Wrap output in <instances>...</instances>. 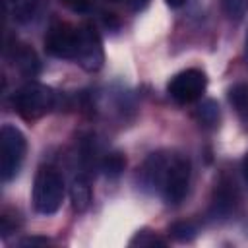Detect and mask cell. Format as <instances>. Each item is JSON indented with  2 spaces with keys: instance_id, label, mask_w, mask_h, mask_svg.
<instances>
[{
  "instance_id": "11",
  "label": "cell",
  "mask_w": 248,
  "mask_h": 248,
  "mask_svg": "<svg viewBox=\"0 0 248 248\" xmlns=\"http://www.w3.org/2000/svg\"><path fill=\"white\" fill-rule=\"evenodd\" d=\"M99 167H101V170H103L108 178H116V176H120L122 170L126 169V159H124L122 153H116V151H114V153L105 155Z\"/></svg>"
},
{
  "instance_id": "20",
  "label": "cell",
  "mask_w": 248,
  "mask_h": 248,
  "mask_svg": "<svg viewBox=\"0 0 248 248\" xmlns=\"http://www.w3.org/2000/svg\"><path fill=\"white\" fill-rule=\"evenodd\" d=\"M170 8H180V6H184L186 4V0H165Z\"/></svg>"
},
{
  "instance_id": "14",
  "label": "cell",
  "mask_w": 248,
  "mask_h": 248,
  "mask_svg": "<svg viewBox=\"0 0 248 248\" xmlns=\"http://www.w3.org/2000/svg\"><path fill=\"white\" fill-rule=\"evenodd\" d=\"M196 232H198V229H196V225L192 221H176V223H172L169 227V234L174 240H180V242L192 240L196 236Z\"/></svg>"
},
{
  "instance_id": "21",
  "label": "cell",
  "mask_w": 248,
  "mask_h": 248,
  "mask_svg": "<svg viewBox=\"0 0 248 248\" xmlns=\"http://www.w3.org/2000/svg\"><path fill=\"white\" fill-rule=\"evenodd\" d=\"M242 174H244V178H246V182H248V153H246V157L242 159Z\"/></svg>"
},
{
  "instance_id": "5",
  "label": "cell",
  "mask_w": 248,
  "mask_h": 248,
  "mask_svg": "<svg viewBox=\"0 0 248 248\" xmlns=\"http://www.w3.org/2000/svg\"><path fill=\"white\" fill-rule=\"evenodd\" d=\"M205 85H207L205 74L198 68H188L172 76L167 89H169V95L178 105H188L202 97V93L205 91Z\"/></svg>"
},
{
  "instance_id": "15",
  "label": "cell",
  "mask_w": 248,
  "mask_h": 248,
  "mask_svg": "<svg viewBox=\"0 0 248 248\" xmlns=\"http://www.w3.org/2000/svg\"><path fill=\"white\" fill-rule=\"evenodd\" d=\"M223 12L229 19H242L248 12V0H223Z\"/></svg>"
},
{
  "instance_id": "19",
  "label": "cell",
  "mask_w": 248,
  "mask_h": 248,
  "mask_svg": "<svg viewBox=\"0 0 248 248\" xmlns=\"http://www.w3.org/2000/svg\"><path fill=\"white\" fill-rule=\"evenodd\" d=\"M19 244H21V246H35V244L45 246V244H48V240H46V238H39V236H31V238H23V240H19Z\"/></svg>"
},
{
  "instance_id": "4",
  "label": "cell",
  "mask_w": 248,
  "mask_h": 248,
  "mask_svg": "<svg viewBox=\"0 0 248 248\" xmlns=\"http://www.w3.org/2000/svg\"><path fill=\"white\" fill-rule=\"evenodd\" d=\"M27 141L19 128L4 124L0 130V174L4 182H10L21 169Z\"/></svg>"
},
{
  "instance_id": "9",
  "label": "cell",
  "mask_w": 248,
  "mask_h": 248,
  "mask_svg": "<svg viewBox=\"0 0 248 248\" xmlns=\"http://www.w3.org/2000/svg\"><path fill=\"white\" fill-rule=\"evenodd\" d=\"M70 200H72V207L76 211H85L89 207V203H91V186H89L87 176L79 174L72 180Z\"/></svg>"
},
{
  "instance_id": "2",
  "label": "cell",
  "mask_w": 248,
  "mask_h": 248,
  "mask_svg": "<svg viewBox=\"0 0 248 248\" xmlns=\"http://www.w3.org/2000/svg\"><path fill=\"white\" fill-rule=\"evenodd\" d=\"M16 112L25 120H37L56 105V93L41 83H25L12 97Z\"/></svg>"
},
{
  "instance_id": "10",
  "label": "cell",
  "mask_w": 248,
  "mask_h": 248,
  "mask_svg": "<svg viewBox=\"0 0 248 248\" xmlns=\"http://www.w3.org/2000/svg\"><path fill=\"white\" fill-rule=\"evenodd\" d=\"M39 0H4L6 14L16 21H27L37 8Z\"/></svg>"
},
{
  "instance_id": "22",
  "label": "cell",
  "mask_w": 248,
  "mask_h": 248,
  "mask_svg": "<svg viewBox=\"0 0 248 248\" xmlns=\"http://www.w3.org/2000/svg\"><path fill=\"white\" fill-rule=\"evenodd\" d=\"M110 2H130V0H110Z\"/></svg>"
},
{
  "instance_id": "6",
  "label": "cell",
  "mask_w": 248,
  "mask_h": 248,
  "mask_svg": "<svg viewBox=\"0 0 248 248\" xmlns=\"http://www.w3.org/2000/svg\"><path fill=\"white\" fill-rule=\"evenodd\" d=\"M74 60L89 72H95L103 66V60H105L103 45H101L97 29L91 23L78 25V50H76Z\"/></svg>"
},
{
  "instance_id": "17",
  "label": "cell",
  "mask_w": 248,
  "mask_h": 248,
  "mask_svg": "<svg viewBox=\"0 0 248 248\" xmlns=\"http://www.w3.org/2000/svg\"><path fill=\"white\" fill-rule=\"evenodd\" d=\"M165 246V240L157 238L155 234H149V232H138L132 240H130V246Z\"/></svg>"
},
{
  "instance_id": "13",
  "label": "cell",
  "mask_w": 248,
  "mask_h": 248,
  "mask_svg": "<svg viewBox=\"0 0 248 248\" xmlns=\"http://www.w3.org/2000/svg\"><path fill=\"white\" fill-rule=\"evenodd\" d=\"M229 101L236 112H248V83H236L229 89Z\"/></svg>"
},
{
  "instance_id": "7",
  "label": "cell",
  "mask_w": 248,
  "mask_h": 248,
  "mask_svg": "<svg viewBox=\"0 0 248 248\" xmlns=\"http://www.w3.org/2000/svg\"><path fill=\"white\" fill-rule=\"evenodd\" d=\"M45 48L50 56L74 60L78 50V27L68 23H54L45 37Z\"/></svg>"
},
{
  "instance_id": "3",
  "label": "cell",
  "mask_w": 248,
  "mask_h": 248,
  "mask_svg": "<svg viewBox=\"0 0 248 248\" xmlns=\"http://www.w3.org/2000/svg\"><path fill=\"white\" fill-rule=\"evenodd\" d=\"M64 200V180L52 167H41L33 182V205L43 215L58 211Z\"/></svg>"
},
{
  "instance_id": "16",
  "label": "cell",
  "mask_w": 248,
  "mask_h": 248,
  "mask_svg": "<svg viewBox=\"0 0 248 248\" xmlns=\"http://www.w3.org/2000/svg\"><path fill=\"white\" fill-rule=\"evenodd\" d=\"M16 60H17V66H19L25 74H35V70H37V58H35L33 50H29V48H19V52L16 54Z\"/></svg>"
},
{
  "instance_id": "12",
  "label": "cell",
  "mask_w": 248,
  "mask_h": 248,
  "mask_svg": "<svg viewBox=\"0 0 248 248\" xmlns=\"http://www.w3.org/2000/svg\"><path fill=\"white\" fill-rule=\"evenodd\" d=\"M196 116H198V120H200L202 124H205V126H215V124L219 122V105H217L215 101H211V99L202 101L200 107L196 108Z\"/></svg>"
},
{
  "instance_id": "18",
  "label": "cell",
  "mask_w": 248,
  "mask_h": 248,
  "mask_svg": "<svg viewBox=\"0 0 248 248\" xmlns=\"http://www.w3.org/2000/svg\"><path fill=\"white\" fill-rule=\"evenodd\" d=\"M64 6H68L70 10H74V12H79V14H83V12H87L89 8H91V2L89 0H60Z\"/></svg>"
},
{
  "instance_id": "23",
  "label": "cell",
  "mask_w": 248,
  "mask_h": 248,
  "mask_svg": "<svg viewBox=\"0 0 248 248\" xmlns=\"http://www.w3.org/2000/svg\"><path fill=\"white\" fill-rule=\"evenodd\" d=\"M246 50H248V37H246Z\"/></svg>"
},
{
  "instance_id": "1",
  "label": "cell",
  "mask_w": 248,
  "mask_h": 248,
  "mask_svg": "<svg viewBox=\"0 0 248 248\" xmlns=\"http://www.w3.org/2000/svg\"><path fill=\"white\" fill-rule=\"evenodd\" d=\"M190 161L180 153L157 151L141 167V184L157 192L167 203H180L190 186Z\"/></svg>"
},
{
  "instance_id": "8",
  "label": "cell",
  "mask_w": 248,
  "mask_h": 248,
  "mask_svg": "<svg viewBox=\"0 0 248 248\" xmlns=\"http://www.w3.org/2000/svg\"><path fill=\"white\" fill-rule=\"evenodd\" d=\"M236 202H238V194H236L234 184L231 180H219L213 192V200H211V215L229 217L234 211Z\"/></svg>"
}]
</instances>
